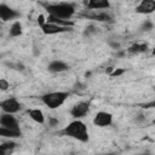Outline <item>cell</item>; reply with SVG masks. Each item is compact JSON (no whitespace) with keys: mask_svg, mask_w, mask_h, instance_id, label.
I'll return each instance as SVG.
<instances>
[{"mask_svg":"<svg viewBox=\"0 0 155 155\" xmlns=\"http://www.w3.org/2000/svg\"><path fill=\"white\" fill-rule=\"evenodd\" d=\"M58 133L62 134V136H65V137L74 138V139L79 140V142H82V143H87L88 139H90L87 126L80 120L71 121L63 130H61Z\"/></svg>","mask_w":155,"mask_h":155,"instance_id":"6da1fadb","label":"cell"},{"mask_svg":"<svg viewBox=\"0 0 155 155\" xmlns=\"http://www.w3.org/2000/svg\"><path fill=\"white\" fill-rule=\"evenodd\" d=\"M45 10L48 12L50 16L61 18V19H69L75 13V4L73 2H58V4H42Z\"/></svg>","mask_w":155,"mask_h":155,"instance_id":"7a4b0ae2","label":"cell"},{"mask_svg":"<svg viewBox=\"0 0 155 155\" xmlns=\"http://www.w3.org/2000/svg\"><path fill=\"white\" fill-rule=\"evenodd\" d=\"M69 94L70 93L67 91H56V92H48V93L42 94L40 97V99L50 109H57L64 104V102L67 101Z\"/></svg>","mask_w":155,"mask_h":155,"instance_id":"3957f363","label":"cell"},{"mask_svg":"<svg viewBox=\"0 0 155 155\" xmlns=\"http://www.w3.org/2000/svg\"><path fill=\"white\" fill-rule=\"evenodd\" d=\"M0 107L2 113H6V114H16L22 109V104L17 101L16 97H10L7 99L1 101Z\"/></svg>","mask_w":155,"mask_h":155,"instance_id":"277c9868","label":"cell"},{"mask_svg":"<svg viewBox=\"0 0 155 155\" xmlns=\"http://www.w3.org/2000/svg\"><path fill=\"white\" fill-rule=\"evenodd\" d=\"M113 124V114L108 111H98L93 117V125L97 127H108Z\"/></svg>","mask_w":155,"mask_h":155,"instance_id":"5b68a950","label":"cell"},{"mask_svg":"<svg viewBox=\"0 0 155 155\" xmlns=\"http://www.w3.org/2000/svg\"><path fill=\"white\" fill-rule=\"evenodd\" d=\"M0 125H1V127L7 128V130H19L18 120L12 114L2 113L0 116Z\"/></svg>","mask_w":155,"mask_h":155,"instance_id":"8992f818","label":"cell"},{"mask_svg":"<svg viewBox=\"0 0 155 155\" xmlns=\"http://www.w3.org/2000/svg\"><path fill=\"white\" fill-rule=\"evenodd\" d=\"M18 17H21V13L18 11H16L15 8L7 6L4 2L0 4V18H1V21L7 22V21L15 19V18H18Z\"/></svg>","mask_w":155,"mask_h":155,"instance_id":"52a82bcc","label":"cell"},{"mask_svg":"<svg viewBox=\"0 0 155 155\" xmlns=\"http://www.w3.org/2000/svg\"><path fill=\"white\" fill-rule=\"evenodd\" d=\"M41 30L45 35H53V34H61V33H67V31H73V28L68 27H61L53 23H45L41 27Z\"/></svg>","mask_w":155,"mask_h":155,"instance_id":"ba28073f","label":"cell"},{"mask_svg":"<svg viewBox=\"0 0 155 155\" xmlns=\"http://www.w3.org/2000/svg\"><path fill=\"white\" fill-rule=\"evenodd\" d=\"M90 110V103L88 102H79L76 104L73 105V108L70 109V115L74 119H80L84 117Z\"/></svg>","mask_w":155,"mask_h":155,"instance_id":"9c48e42d","label":"cell"},{"mask_svg":"<svg viewBox=\"0 0 155 155\" xmlns=\"http://www.w3.org/2000/svg\"><path fill=\"white\" fill-rule=\"evenodd\" d=\"M155 11V0H143L136 7V12L140 15H150Z\"/></svg>","mask_w":155,"mask_h":155,"instance_id":"30bf717a","label":"cell"},{"mask_svg":"<svg viewBox=\"0 0 155 155\" xmlns=\"http://www.w3.org/2000/svg\"><path fill=\"white\" fill-rule=\"evenodd\" d=\"M69 64H67L65 62L61 61V59H54L52 62L48 63L47 65V70L50 73H62V71H67L69 70Z\"/></svg>","mask_w":155,"mask_h":155,"instance_id":"8fae6325","label":"cell"},{"mask_svg":"<svg viewBox=\"0 0 155 155\" xmlns=\"http://www.w3.org/2000/svg\"><path fill=\"white\" fill-rule=\"evenodd\" d=\"M87 10H104L110 7V2L108 0H90L85 1Z\"/></svg>","mask_w":155,"mask_h":155,"instance_id":"7c38bea8","label":"cell"},{"mask_svg":"<svg viewBox=\"0 0 155 155\" xmlns=\"http://www.w3.org/2000/svg\"><path fill=\"white\" fill-rule=\"evenodd\" d=\"M46 22L47 23H53V24H57V25H61V27H68V28H73L74 27V22L73 21L61 19V18H57V17H53V16H50V15H48Z\"/></svg>","mask_w":155,"mask_h":155,"instance_id":"4fadbf2b","label":"cell"},{"mask_svg":"<svg viewBox=\"0 0 155 155\" xmlns=\"http://www.w3.org/2000/svg\"><path fill=\"white\" fill-rule=\"evenodd\" d=\"M86 18L98 21V22H111L113 17L107 12H99V13H92V15H85Z\"/></svg>","mask_w":155,"mask_h":155,"instance_id":"5bb4252c","label":"cell"},{"mask_svg":"<svg viewBox=\"0 0 155 155\" xmlns=\"http://www.w3.org/2000/svg\"><path fill=\"white\" fill-rule=\"evenodd\" d=\"M28 115L30 116L31 120H34L38 124H44L45 122V116L44 113L40 109H28Z\"/></svg>","mask_w":155,"mask_h":155,"instance_id":"9a60e30c","label":"cell"},{"mask_svg":"<svg viewBox=\"0 0 155 155\" xmlns=\"http://www.w3.org/2000/svg\"><path fill=\"white\" fill-rule=\"evenodd\" d=\"M148 51V44H133L127 48V52L131 54H139Z\"/></svg>","mask_w":155,"mask_h":155,"instance_id":"2e32d148","label":"cell"},{"mask_svg":"<svg viewBox=\"0 0 155 155\" xmlns=\"http://www.w3.org/2000/svg\"><path fill=\"white\" fill-rule=\"evenodd\" d=\"M0 136L6 137V138H19L22 137V131L21 130H7L4 127H0Z\"/></svg>","mask_w":155,"mask_h":155,"instance_id":"e0dca14e","label":"cell"},{"mask_svg":"<svg viewBox=\"0 0 155 155\" xmlns=\"http://www.w3.org/2000/svg\"><path fill=\"white\" fill-rule=\"evenodd\" d=\"M22 31H23V29H22V23H21L19 21H16V22L12 23L8 34H10L11 38H17V36H21V35H22Z\"/></svg>","mask_w":155,"mask_h":155,"instance_id":"ac0fdd59","label":"cell"},{"mask_svg":"<svg viewBox=\"0 0 155 155\" xmlns=\"http://www.w3.org/2000/svg\"><path fill=\"white\" fill-rule=\"evenodd\" d=\"M96 33H97V28H96L94 24H88L84 29V35L85 36H91V35H94Z\"/></svg>","mask_w":155,"mask_h":155,"instance_id":"d6986e66","label":"cell"},{"mask_svg":"<svg viewBox=\"0 0 155 155\" xmlns=\"http://www.w3.org/2000/svg\"><path fill=\"white\" fill-rule=\"evenodd\" d=\"M16 147H17V143L13 142V140L4 142V143L0 145V150H13Z\"/></svg>","mask_w":155,"mask_h":155,"instance_id":"ffe728a7","label":"cell"},{"mask_svg":"<svg viewBox=\"0 0 155 155\" xmlns=\"http://www.w3.org/2000/svg\"><path fill=\"white\" fill-rule=\"evenodd\" d=\"M154 28V24H153V22H150V21H144L143 23H142V25H140V30L142 31H149V30H151Z\"/></svg>","mask_w":155,"mask_h":155,"instance_id":"44dd1931","label":"cell"},{"mask_svg":"<svg viewBox=\"0 0 155 155\" xmlns=\"http://www.w3.org/2000/svg\"><path fill=\"white\" fill-rule=\"evenodd\" d=\"M125 73H126V69H124V68H115L114 71L110 74V78H119V76H121Z\"/></svg>","mask_w":155,"mask_h":155,"instance_id":"7402d4cb","label":"cell"},{"mask_svg":"<svg viewBox=\"0 0 155 155\" xmlns=\"http://www.w3.org/2000/svg\"><path fill=\"white\" fill-rule=\"evenodd\" d=\"M138 105L143 109H155V99L150 101V102H147V103H139Z\"/></svg>","mask_w":155,"mask_h":155,"instance_id":"603a6c76","label":"cell"},{"mask_svg":"<svg viewBox=\"0 0 155 155\" xmlns=\"http://www.w3.org/2000/svg\"><path fill=\"white\" fill-rule=\"evenodd\" d=\"M8 87H10L8 81L5 80V79H0V90H1V91H6Z\"/></svg>","mask_w":155,"mask_h":155,"instance_id":"cb8c5ba5","label":"cell"},{"mask_svg":"<svg viewBox=\"0 0 155 155\" xmlns=\"http://www.w3.org/2000/svg\"><path fill=\"white\" fill-rule=\"evenodd\" d=\"M58 124H59L58 119H56V117H48V126L54 127V126H57Z\"/></svg>","mask_w":155,"mask_h":155,"instance_id":"d4e9b609","label":"cell"},{"mask_svg":"<svg viewBox=\"0 0 155 155\" xmlns=\"http://www.w3.org/2000/svg\"><path fill=\"white\" fill-rule=\"evenodd\" d=\"M36 21H38V24L40 25V28H41V27H42V25L46 23V21H45V17H44L42 15H39V17H38V19H36Z\"/></svg>","mask_w":155,"mask_h":155,"instance_id":"484cf974","label":"cell"},{"mask_svg":"<svg viewBox=\"0 0 155 155\" xmlns=\"http://www.w3.org/2000/svg\"><path fill=\"white\" fill-rule=\"evenodd\" d=\"M108 44H109L113 48H116V50H119V48H120V44H119V42H116V41H111V40H109V41H108Z\"/></svg>","mask_w":155,"mask_h":155,"instance_id":"4316f807","label":"cell"},{"mask_svg":"<svg viewBox=\"0 0 155 155\" xmlns=\"http://www.w3.org/2000/svg\"><path fill=\"white\" fill-rule=\"evenodd\" d=\"M144 120H145V116H144V115H142V114H140V115H138V116L134 119V121H136V122H143Z\"/></svg>","mask_w":155,"mask_h":155,"instance_id":"83f0119b","label":"cell"},{"mask_svg":"<svg viewBox=\"0 0 155 155\" xmlns=\"http://www.w3.org/2000/svg\"><path fill=\"white\" fill-rule=\"evenodd\" d=\"M12 150H0V155H11Z\"/></svg>","mask_w":155,"mask_h":155,"instance_id":"f1b7e54d","label":"cell"},{"mask_svg":"<svg viewBox=\"0 0 155 155\" xmlns=\"http://www.w3.org/2000/svg\"><path fill=\"white\" fill-rule=\"evenodd\" d=\"M136 155H151L149 151H144V153H139V154H136Z\"/></svg>","mask_w":155,"mask_h":155,"instance_id":"f546056e","label":"cell"},{"mask_svg":"<svg viewBox=\"0 0 155 155\" xmlns=\"http://www.w3.org/2000/svg\"><path fill=\"white\" fill-rule=\"evenodd\" d=\"M124 54H125V51H121V52L117 53V57H121V56H124Z\"/></svg>","mask_w":155,"mask_h":155,"instance_id":"4dcf8cb0","label":"cell"},{"mask_svg":"<svg viewBox=\"0 0 155 155\" xmlns=\"http://www.w3.org/2000/svg\"><path fill=\"white\" fill-rule=\"evenodd\" d=\"M101 155H117L116 153H107V154H101Z\"/></svg>","mask_w":155,"mask_h":155,"instance_id":"1f68e13d","label":"cell"},{"mask_svg":"<svg viewBox=\"0 0 155 155\" xmlns=\"http://www.w3.org/2000/svg\"><path fill=\"white\" fill-rule=\"evenodd\" d=\"M153 125H155V117H154V120H153Z\"/></svg>","mask_w":155,"mask_h":155,"instance_id":"d6a6232c","label":"cell"}]
</instances>
